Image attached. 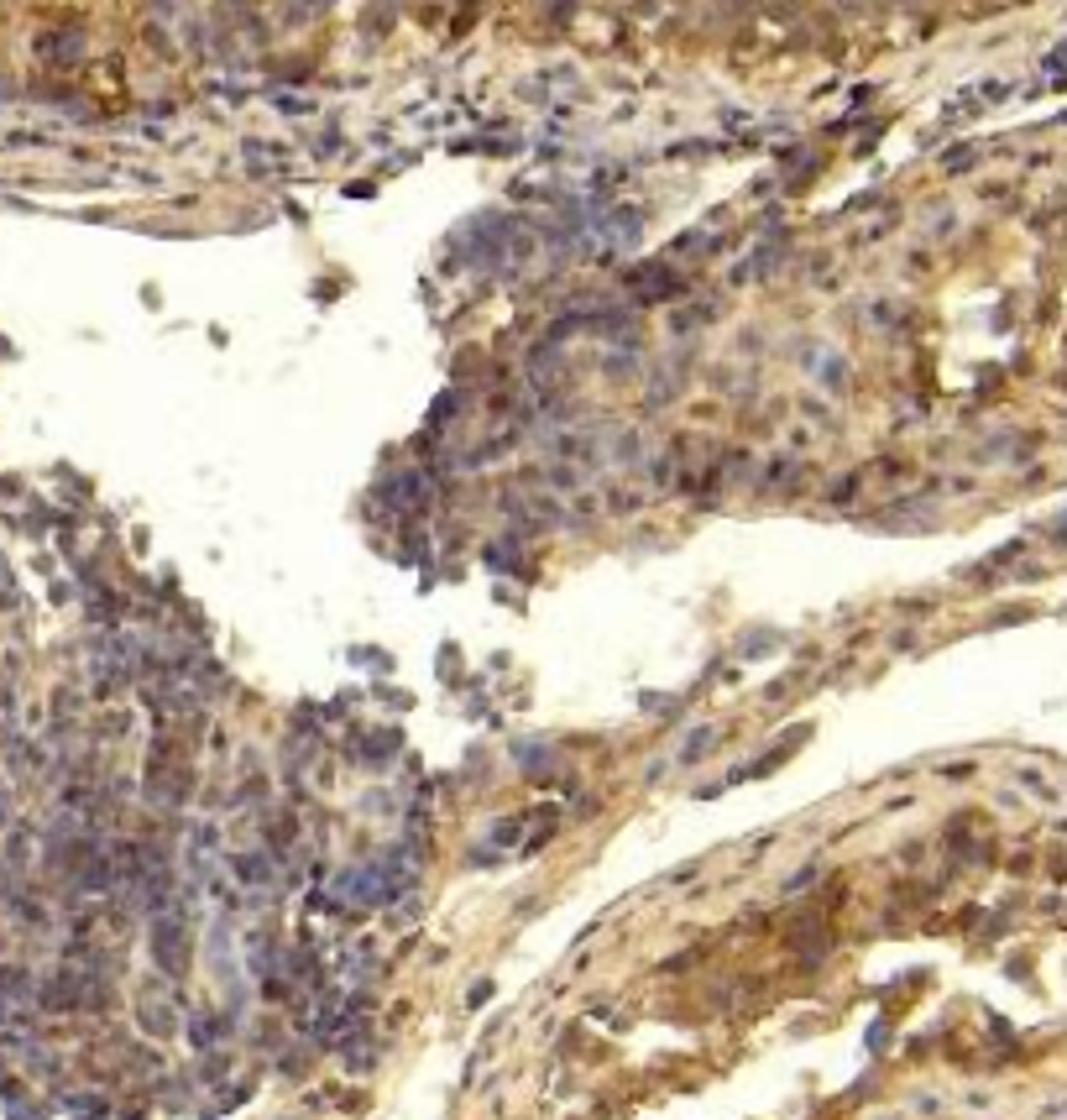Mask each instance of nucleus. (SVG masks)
Listing matches in <instances>:
<instances>
[{"instance_id": "1", "label": "nucleus", "mask_w": 1067, "mask_h": 1120, "mask_svg": "<svg viewBox=\"0 0 1067 1120\" xmlns=\"http://www.w3.org/2000/svg\"><path fill=\"white\" fill-rule=\"evenodd\" d=\"M189 948H194V932H189L183 906L173 901L168 911L152 916V963H158L168 979H183L189 974Z\"/></svg>"}, {"instance_id": "2", "label": "nucleus", "mask_w": 1067, "mask_h": 1120, "mask_svg": "<svg viewBox=\"0 0 1067 1120\" xmlns=\"http://www.w3.org/2000/svg\"><path fill=\"white\" fill-rule=\"evenodd\" d=\"M272 869H278V853H262V848L231 853V875H236L241 890H267L272 885Z\"/></svg>"}, {"instance_id": "3", "label": "nucleus", "mask_w": 1067, "mask_h": 1120, "mask_svg": "<svg viewBox=\"0 0 1067 1120\" xmlns=\"http://www.w3.org/2000/svg\"><path fill=\"white\" fill-rule=\"evenodd\" d=\"M231 1032H236V1016H231V1011H205V1016H194V1021H189V1042H194L199 1052H215Z\"/></svg>"}, {"instance_id": "4", "label": "nucleus", "mask_w": 1067, "mask_h": 1120, "mask_svg": "<svg viewBox=\"0 0 1067 1120\" xmlns=\"http://www.w3.org/2000/svg\"><path fill=\"white\" fill-rule=\"evenodd\" d=\"M136 1021H142L147 1036H158V1042L178 1032V1016H173V1005H158L152 995H142V1005H136Z\"/></svg>"}, {"instance_id": "5", "label": "nucleus", "mask_w": 1067, "mask_h": 1120, "mask_svg": "<svg viewBox=\"0 0 1067 1120\" xmlns=\"http://www.w3.org/2000/svg\"><path fill=\"white\" fill-rule=\"evenodd\" d=\"M37 995V979L26 974L22 963H0V1000H11V1005H32Z\"/></svg>"}, {"instance_id": "6", "label": "nucleus", "mask_w": 1067, "mask_h": 1120, "mask_svg": "<svg viewBox=\"0 0 1067 1120\" xmlns=\"http://www.w3.org/2000/svg\"><path fill=\"white\" fill-rule=\"evenodd\" d=\"M63 1105H69L79 1120H105L110 1115V1099H100V1095H69Z\"/></svg>"}, {"instance_id": "7", "label": "nucleus", "mask_w": 1067, "mask_h": 1120, "mask_svg": "<svg viewBox=\"0 0 1067 1120\" xmlns=\"http://www.w3.org/2000/svg\"><path fill=\"white\" fill-rule=\"evenodd\" d=\"M225 1068H231V1058H225V1052H205V1063H199L194 1073H199V1084H205V1089H215Z\"/></svg>"}, {"instance_id": "8", "label": "nucleus", "mask_w": 1067, "mask_h": 1120, "mask_svg": "<svg viewBox=\"0 0 1067 1120\" xmlns=\"http://www.w3.org/2000/svg\"><path fill=\"white\" fill-rule=\"evenodd\" d=\"M702 749H712V728H696L691 739H686V754H680V759H696Z\"/></svg>"}, {"instance_id": "9", "label": "nucleus", "mask_w": 1067, "mask_h": 1120, "mask_svg": "<svg viewBox=\"0 0 1067 1120\" xmlns=\"http://www.w3.org/2000/svg\"><path fill=\"white\" fill-rule=\"evenodd\" d=\"M0 608H16V576L6 571V560H0Z\"/></svg>"}, {"instance_id": "10", "label": "nucleus", "mask_w": 1067, "mask_h": 1120, "mask_svg": "<svg viewBox=\"0 0 1067 1120\" xmlns=\"http://www.w3.org/2000/svg\"><path fill=\"white\" fill-rule=\"evenodd\" d=\"M303 1063H309V1052H288V1058H278L283 1073H303Z\"/></svg>"}]
</instances>
